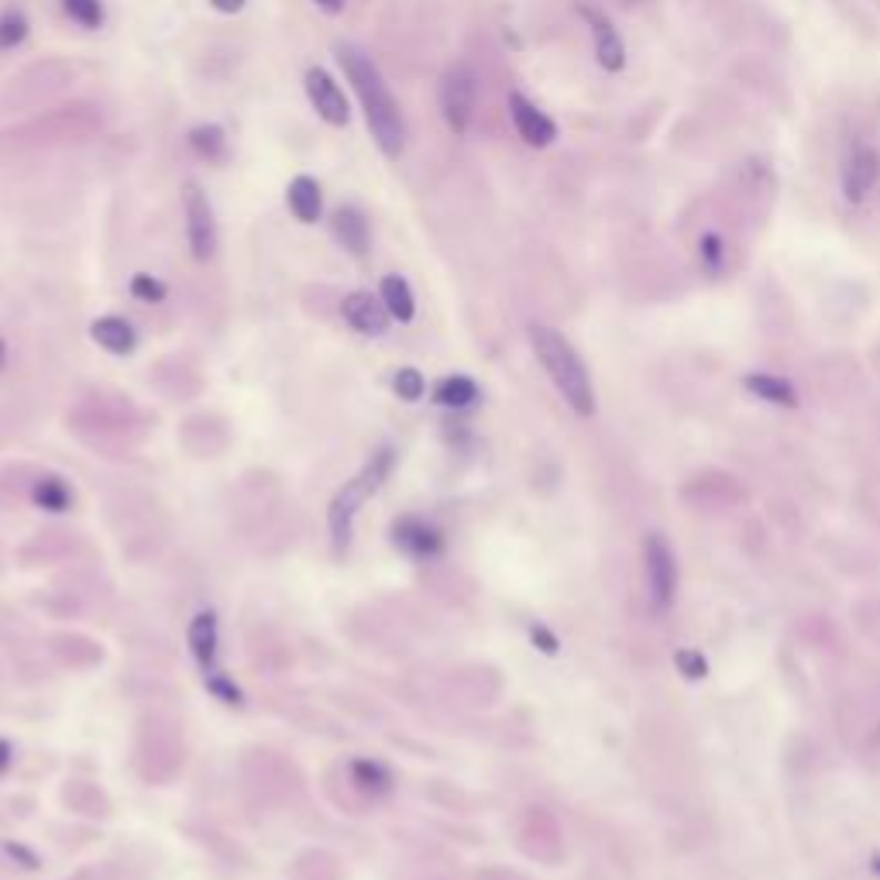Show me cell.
<instances>
[{"label":"cell","mask_w":880,"mask_h":880,"mask_svg":"<svg viewBox=\"0 0 880 880\" xmlns=\"http://www.w3.org/2000/svg\"><path fill=\"white\" fill-rule=\"evenodd\" d=\"M337 62L344 69V77L355 90L362 111H365V124L375 138V145L385 159H399L406 149V118L399 111V103L385 83V77L378 73V65L372 62V55L365 49H358L355 42H337L334 45Z\"/></svg>","instance_id":"obj_1"},{"label":"cell","mask_w":880,"mask_h":880,"mask_svg":"<svg viewBox=\"0 0 880 880\" xmlns=\"http://www.w3.org/2000/svg\"><path fill=\"white\" fill-rule=\"evenodd\" d=\"M530 344L537 351L544 372L557 385V393L565 396V403L578 416H591L595 413V390H591V375H588L581 355L575 351V344L565 334H560V331L544 327V324H534L530 327Z\"/></svg>","instance_id":"obj_2"},{"label":"cell","mask_w":880,"mask_h":880,"mask_svg":"<svg viewBox=\"0 0 880 880\" xmlns=\"http://www.w3.org/2000/svg\"><path fill=\"white\" fill-rule=\"evenodd\" d=\"M393 462H396V454H393L390 447H382L378 454H372V462H368L355 478H351V482H344V488L334 496L327 519H331V534H334V544H337V547L347 544V537H351V523H355L358 509H362V506L375 496V492H378V485H382L385 478H390Z\"/></svg>","instance_id":"obj_3"},{"label":"cell","mask_w":880,"mask_h":880,"mask_svg":"<svg viewBox=\"0 0 880 880\" xmlns=\"http://www.w3.org/2000/svg\"><path fill=\"white\" fill-rule=\"evenodd\" d=\"M441 114L444 124L454 134H468L472 118H475V103H478V80L475 69L468 62H451L441 77Z\"/></svg>","instance_id":"obj_4"},{"label":"cell","mask_w":880,"mask_h":880,"mask_svg":"<svg viewBox=\"0 0 880 880\" xmlns=\"http://www.w3.org/2000/svg\"><path fill=\"white\" fill-rule=\"evenodd\" d=\"M644 565H647V588L657 609H671L678 598V557L667 537L650 534L644 540Z\"/></svg>","instance_id":"obj_5"},{"label":"cell","mask_w":880,"mask_h":880,"mask_svg":"<svg viewBox=\"0 0 880 880\" xmlns=\"http://www.w3.org/2000/svg\"><path fill=\"white\" fill-rule=\"evenodd\" d=\"M880 183V152L867 142H857L850 145L847 159H842V169H839V190H842V200L860 206L870 200V193L877 190Z\"/></svg>","instance_id":"obj_6"},{"label":"cell","mask_w":880,"mask_h":880,"mask_svg":"<svg viewBox=\"0 0 880 880\" xmlns=\"http://www.w3.org/2000/svg\"><path fill=\"white\" fill-rule=\"evenodd\" d=\"M183 210H186V237H190L193 259L210 262L218 252V218H214V206H210L206 193L196 183H186Z\"/></svg>","instance_id":"obj_7"},{"label":"cell","mask_w":880,"mask_h":880,"mask_svg":"<svg viewBox=\"0 0 880 880\" xmlns=\"http://www.w3.org/2000/svg\"><path fill=\"white\" fill-rule=\"evenodd\" d=\"M303 87H306V97H310L313 111L321 121H327L331 128H344L351 121L347 97L324 65H310L306 77H303Z\"/></svg>","instance_id":"obj_8"},{"label":"cell","mask_w":880,"mask_h":880,"mask_svg":"<svg viewBox=\"0 0 880 880\" xmlns=\"http://www.w3.org/2000/svg\"><path fill=\"white\" fill-rule=\"evenodd\" d=\"M506 108H509V121H513L516 134L530 149H547V145L557 142V124H554V118L544 114L530 97H523L519 90H513L506 97Z\"/></svg>","instance_id":"obj_9"},{"label":"cell","mask_w":880,"mask_h":880,"mask_svg":"<svg viewBox=\"0 0 880 880\" xmlns=\"http://www.w3.org/2000/svg\"><path fill=\"white\" fill-rule=\"evenodd\" d=\"M581 18L591 28V42H595L598 65H603L606 73H623V69H626V42H623V34L616 31V24L603 11H595L588 4L581 8Z\"/></svg>","instance_id":"obj_10"},{"label":"cell","mask_w":880,"mask_h":880,"mask_svg":"<svg viewBox=\"0 0 880 880\" xmlns=\"http://www.w3.org/2000/svg\"><path fill=\"white\" fill-rule=\"evenodd\" d=\"M341 313H344V321L347 327H355L358 334H368V337H378L390 331V310H385V303L365 290H355V293H347L341 300Z\"/></svg>","instance_id":"obj_11"},{"label":"cell","mask_w":880,"mask_h":880,"mask_svg":"<svg viewBox=\"0 0 880 880\" xmlns=\"http://www.w3.org/2000/svg\"><path fill=\"white\" fill-rule=\"evenodd\" d=\"M331 231L337 237V244L347 252V255H355V259H365L368 249H372V227H368V218L362 214L358 206H337L334 214H331Z\"/></svg>","instance_id":"obj_12"},{"label":"cell","mask_w":880,"mask_h":880,"mask_svg":"<svg viewBox=\"0 0 880 880\" xmlns=\"http://www.w3.org/2000/svg\"><path fill=\"white\" fill-rule=\"evenodd\" d=\"M286 203H290V214L300 221V224H316L324 214V190L321 183L313 180V175L300 172L290 180L286 186Z\"/></svg>","instance_id":"obj_13"},{"label":"cell","mask_w":880,"mask_h":880,"mask_svg":"<svg viewBox=\"0 0 880 880\" xmlns=\"http://www.w3.org/2000/svg\"><path fill=\"white\" fill-rule=\"evenodd\" d=\"M90 337L103 347V351H111V355H131V351L138 347V331L124 321V316H100V321H93L90 327Z\"/></svg>","instance_id":"obj_14"},{"label":"cell","mask_w":880,"mask_h":880,"mask_svg":"<svg viewBox=\"0 0 880 880\" xmlns=\"http://www.w3.org/2000/svg\"><path fill=\"white\" fill-rule=\"evenodd\" d=\"M396 544L416 557H431L441 550V534L427 519H416V516H406L396 523Z\"/></svg>","instance_id":"obj_15"},{"label":"cell","mask_w":880,"mask_h":880,"mask_svg":"<svg viewBox=\"0 0 880 880\" xmlns=\"http://www.w3.org/2000/svg\"><path fill=\"white\" fill-rule=\"evenodd\" d=\"M190 650L203 671L214 675V660H218V616L214 613H200L190 623Z\"/></svg>","instance_id":"obj_16"},{"label":"cell","mask_w":880,"mask_h":880,"mask_svg":"<svg viewBox=\"0 0 880 880\" xmlns=\"http://www.w3.org/2000/svg\"><path fill=\"white\" fill-rule=\"evenodd\" d=\"M378 300L385 303L390 316H393V321H399V324H409L416 316V296H413V290H409V283L403 275H385L382 286H378Z\"/></svg>","instance_id":"obj_17"},{"label":"cell","mask_w":880,"mask_h":880,"mask_svg":"<svg viewBox=\"0 0 880 880\" xmlns=\"http://www.w3.org/2000/svg\"><path fill=\"white\" fill-rule=\"evenodd\" d=\"M186 145L193 149L196 159L210 162V165H221L227 162V134L221 124H196L190 134H186Z\"/></svg>","instance_id":"obj_18"},{"label":"cell","mask_w":880,"mask_h":880,"mask_svg":"<svg viewBox=\"0 0 880 880\" xmlns=\"http://www.w3.org/2000/svg\"><path fill=\"white\" fill-rule=\"evenodd\" d=\"M434 399L441 406H447V409H468V406L478 403V385L468 375H447V378L437 382Z\"/></svg>","instance_id":"obj_19"},{"label":"cell","mask_w":880,"mask_h":880,"mask_svg":"<svg viewBox=\"0 0 880 880\" xmlns=\"http://www.w3.org/2000/svg\"><path fill=\"white\" fill-rule=\"evenodd\" d=\"M747 390L767 403H778V406H795L798 403V393L795 385L781 375H770V372H753L747 375Z\"/></svg>","instance_id":"obj_20"},{"label":"cell","mask_w":880,"mask_h":880,"mask_svg":"<svg viewBox=\"0 0 880 880\" xmlns=\"http://www.w3.org/2000/svg\"><path fill=\"white\" fill-rule=\"evenodd\" d=\"M62 11L65 18L87 28V31H97L103 24V18H108V11H103V0H62Z\"/></svg>","instance_id":"obj_21"},{"label":"cell","mask_w":880,"mask_h":880,"mask_svg":"<svg viewBox=\"0 0 880 880\" xmlns=\"http://www.w3.org/2000/svg\"><path fill=\"white\" fill-rule=\"evenodd\" d=\"M28 31H31V24H28L24 11H18V8H8L4 14H0V52H11V49H18V45L28 39Z\"/></svg>","instance_id":"obj_22"},{"label":"cell","mask_w":880,"mask_h":880,"mask_svg":"<svg viewBox=\"0 0 880 880\" xmlns=\"http://www.w3.org/2000/svg\"><path fill=\"white\" fill-rule=\"evenodd\" d=\"M34 503L49 513H62L69 503H73V492H69V485L59 478H42L39 485H34Z\"/></svg>","instance_id":"obj_23"},{"label":"cell","mask_w":880,"mask_h":880,"mask_svg":"<svg viewBox=\"0 0 880 880\" xmlns=\"http://www.w3.org/2000/svg\"><path fill=\"white\" fill-rule=\"evenodd\" d=\"M351 773H355V781L365 791H390V773H385V767L375 760H355L351 763Z\"/></svg>","instance_id":"obj_24"},{"label":"cell","mask_w":880,"mask_h":880,"mask_svg":"<svg viewBox=\"0 0 880 880\" xmlns=\"http://www.w3.org/2000/svg\"><path fill=\"white\" fill-rule=\"evenodd\" d=\"M131 296L142 300V303H162L169 296V286L162 283L159 275L138 272V275H131Z\"/></svg>","instance_id":"obj_25"},{"label":"cell","mask_w":880,"mask_h":880,"mask_svg":"<svg viewBox=\"0 0 880 880\" xmlns=\"http://www.w3.org/2000/svg\"><path fill=\"white\" fill-rule=\"evenodd\" d=\"M393 385H396L399 399H406V403H416L419 396L427 393V382H424V375H419L416 368H399L396 378H393Z\"/></svg>","instance_id":"obj_26"},{"label":"cell","mask_w":880,"mask_h":880,"mask_svg":"<svg viewBox=\"0 0 880 880\" xmlns=\"http://www.w3.org/2000/svg\"><path fill=\"white\" fill-rule=\"evenodd\" d=\"M698 255H701V265H706L712 275L726 269V244H722V237H719V234H706V237H701V244H698Z\"/></svg>","instance_id":"obj_27"},{"label":"cell","mask_w":880,"mask_h":880,"mask_svg":"<svg viewBox=\"0 0 880 880\" xmlns=\"http://www.w3.org/2000/svg\"><path fill=\"white\" fill-rule=\"evenodd\" d=\"M678 667L685 671V678H688V671H695V678L706 675V660H701L698 654H691V650H681L678 654Z\"/></svg>","instance_id":"obj_28"},{"label":"cell","mask_w":880,"mask_h":880,"mask_svg":"<svg viewBox=\"0 0 880 880\" xmlns=\"http://www.w3.org/2000/svg\"><path fill=\"white\" fill-rule=\"evenodd\" d=\"M244 4H249V0H210V8L221 11V14H237V11H244Z\"/></svg>","instance_id":"obj_29"},{"label":"cell","mask_w":880,"mask_h":880,"mask_svg":"<svg viewBox=\"0 0 880 880\" xmlns=\"http://www.w3.org/2000/svg\"><path fill=\"white\" fill-rule=\"evenodd\" d=\"M313 4L321 11H327V14H341L344 11V0H313Z\"/></svg>","instance_id":"obj_30"},{"label":"cell","mask_w":880,"mask_h":880,"mask_svg":"<svg viewBox=\"0 0 880 880\" xmlns=\"http://www.w3.org/2000/svg\"><path fill=\"white\" fill-rule=\"evenodd\" d=\"M534 640H540V644H544L540 650H547V654H554V650H557V640H554V637H547V633H544L540 626L534 629Z\"/></svg>","instance_id":"obj_31"},{"label":"cell","mask_w":880,"mask_h":880,"mask_svg":"<svg viewBox=\"0 0 880 880\" xmlns=\"http://www.w3.org/2000/svg\"><path fill=\"white\" fill-rule=\"evenodd\" d=\"M8 767H11V747L0 739V770H8Z\"/></svg>","instance_id":"obj_32"},{"label":"cell","mask_w":880,"mask_h":880,"mask_svg":"<svg viewBox=\"0 0 880 880\" xmlns=\"http://www.w3.org/2000/svg\"><path fill=\"white\" fill-rule=\"evenodd\" d=\"M0 365H4V341H0Z\"/></svg>","instance_id":"obj_33"}]
</instances>
